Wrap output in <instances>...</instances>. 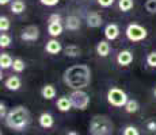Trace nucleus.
I'll return each instance as SVG.
<instances>
[{
	"mask_svg": "<svg viewBox=\"0 0 156 135\" xmlns=\"http://www.w3.org/2000/svg\"><path fill=\"white\" fill-rule=\"evenodd\" d=\"M125 35L130 42H141L148 37V31L139 23H130L125 30Z\"/></svg>",
	"mask_w": 156,
	"mask_h": 135,
	"instance_id": "423d86ee",
	"label": "nucleus"
},
{
	"mask_svg": "<svg viewBox=\"0 0 156 135\" xmlns=\"http://www.w3.org/2000/svg\"><path fill=\"white\" fill-rule=\"evenodd\" d=\"M11 0H0V5H5V4H8Z\"/></svg>",
	"mask_w": 156,
	"mask_h": 135,
	"instance_id": "f704fd0d",
	"label": "nucleus"
},
{
	"mask_svg": "<svg viewBox=\"0 0 156 135\" xmlns=\"http://www.w3.org/2000/svg\"><path fill=\"white\" fill-rule=\"evenodd\" d=\"M69 99H71L72 107L79 111H86L90 106V101H91L90 95L87 93L86 91H83V89L72 91V93L69 95Z\"/></svg>",
	"mask_w": 156,
	"mask_h": 135,
	"instance_id": "20e7f679",
	"label": "nucleus"
},
{
	"mask_svg": "<svg viewBox=\"0 0 156 135\" xmlns=\"http://www.w3.org/2000/svg\"><path fill=\"white\" fill-rule=\"evenodd\" d=\"M103 34L107 41H114L119 37V27L115 23H109V25L105 27Z\"/></svg>",
	"mask_w": 156,
	"mask_h": 135,
	"instance_id": "1a4fd4ad",
	"label": "nucleus"
},
{
	"mask_svg": "<svg viewBox=\"0 0 156 135\" xmlns=\"http://www.w3.org/2000/svg\"><path fill=\"white\" fill-rule=\"evenodd\" d=\"M64 53H65V56H67V57L76 58V57L80 56L82 50H80V47L77 46V45H68V46L64 49Z\"/></svg>",
	"mask_w": 156,
	"mask_h": 135,
	"instance_id": "aec40b11",
	"label": "nucleus"
},
{
	"mask_svg": "<svg viewBox=\"0 0 156 135\" xmlns=\"http://www.w3.org/2000/svg\"><path fill=\"white\" fill-rule=\"evenodd\" d=\"M38 123H40V126L42 128H50L55 124V119H53V116L49 112H44L38 118Z\"/></svg>",
	"mask_w": 156,
	"mask_h": 135,
	"instance_id": "dca6fc26",
	"label": "nucleus"
},
{
	"mask_svg": "<svg viewBox=\"0 0 156 135\" xmlns=\"http://www.w3.org/2000/svg\"><path fill=\"white\" fill-rule=\"evenodd\" d=\"M154 93H155V96H156V88H155V91H154Z\"/></svg>",
	"mask_w": 156,
	"mask_h": 135,
	"instance_id": "e433bc0d",
	"label": "nucleus"
},
{
	"mask_svg": "<svg viewBox=\"0 0 156 135\" xmlns=\"http://www.w3.org/2000/svg\"><path fill=\"white\" fill-rule=\"evenodd\" d=\"M107 101H109L110 106L117 107V108H121L125 107V104L128 103V95L122 91L121 88H117V86H113L107 91Z\"/></svg>",
	"mask_w": 156,
	"mask_h": 135,
	"instance_id": "39448f33",
	"label": "nucleus"
},
{
	"mask_svg": "<svg viewBox=\"0 0 156 135\" xmlns=\"http://www.w3.org/2000/svg\"><path fill=\"white\" fill-rule=\"evenodd\" d=\"M67 135H79V133H76V131H69Z\"/></svg>",
	"mask_w": 156,
	"mask_h": 135,
	"instance_id": "c9c22d12",
	"label": "nucleus"
},
{
	"mask_svg": "<svg viewBox=\"0 0 156 135\" xmlns=\"http://www.w3.org/2000/svg\"><path fill=\"white\" fill-rule=\"evenodd\" d=\"M144 7L148 14H156V0H147Z\"/></svg>",
	"mask_w": 156,
	"mask_h": 135,
	"instance_id": "bb28decb",
	"label": "nucleus"
},
{
	"mask_svg": "<svg viewBox=\"0 0 156 135\" xmlns=\"http://www.w3.org/2000/svg\"><path fill=\"white\" fill-rule=\"evenodd\" d=\"M10 45H11V37L8 34L2 32V35H0V47L5 49V47H8Z\"/></svg>",
	"mask_w": 156,
	"mask_h": 135,
	"instance_id": "a878e982",
	"label": "nucleus"
},
{
	"mask_svg": "<svg viewBox=\"0 0 156 135\" xmlns=\"http://www.w3.org/2000/svg\"><path fill=\"white\" fill-rule=\"evenodd\" d=\"M91 135H112L114 133V123L106 115H95L90 122Z\"/></svg>",
	"mask_w": 156,
	"mask_h": 135,
	"instance_id": "7ed1b4c3",
	"label": "nucleus"
},
{
	"mask_svg": "<svg viewBox=\"0 0 156 135\" xmlns=\"http://www.w3.org/2000/svg\"><path fill=\"white\" fill-rule=\"evenodd\" d=\"M62 81L72 91L84 89L91 83V69L86 64L72 65L62 73Z\"/></svg>",
	"mask_w": 156,
	"mask_h": 135,
	"instance_id": "f257e3e1",
	"label": "nucleus"
},
{
	"mask_svg": "<svg viewBox=\"0 0 156 135\" xmlns=\"http://www.w3.org/2000/svg\"><path fill=\"white\" fill-rule=\"evenodd\" d=\"M56 107L57 110L60 111V112H68V111H71L72 108V103H71V99L69 96H62V97H58L57 99V103H56Z\"/></svg>",
	"mask_w": 156,
	"mask_h": 135,
	"instance_id": "ddd939ff",
	"label": "nucleus"
},
{
	"mask_svg": "<svg viewBox=\"0 0 156 135\" xmlns=\"http://www.w3.org/2000/svg\"><path fill=\"white\" fill-rule=\"evenodd\" d=\"M60 0H40L41 4L46 5V7H55V5L58 4Z\"/></svg>",
	"mask_w": 156,
	"mask_h": 135,
	"instance_id": "c756f323",
	"label": "nucleus"
},
{
	"mask_svg": "<svg viewBox=\"0 0 156 135\" xmlns=\"http://www.w3.org/2000/svg\"><path fill=\"white\" fill-rule=\"evenodd\" d=\"M45 50H46V53L52 54V56H56V54H58L62 50V46L56 38H52L50 41L46 42V45H45Z\"/></svg>",
	"mask_w": 156,
	"mask_h": 135,
	"instance_id": "f8f14e48",
	"label": "nucleus"
},
{
	"mask_svg": "<svg viewBox=\"0 0 156 135\" xmlns=\"http://www.w3.org/2000/svg\"><path fill=\"white\" fill-rule=\"evenodd\" d=\"M80 26H82V22H80V19L77 16H75V15L67 16V19H65V29L67 30L76 31V30L80 29Z\"/></svg>",
	"mask_w": 156,
	"mask_h": 135,
	"instance_id": "4468645a",
	"label": "nucleus"
},
{
	"mask_svg": "<svg viewBox=\"0 0 156 135\" xmlns=\"http://www.w3.org/2000/svg\"><path fill=\"white\" fill-rule=\"evenodd\" d=\"M12 69H14V72H16V73H22V72L26 69L25 61H23V59H20V58H15L14 59V64H12Z\"/></svg>",
	"mask_w": 156,
	"mask_h": 135,
	"instance_id": "b1692460",
	"label": "nucleus"
},
{
	"mask_svg": "<svg viewBox=\"0 0 156 135\" xmlns=\"http://www.w3.org/2000/svg\"><path fill=\"white\" fill-rule=\"evenodd\" d=\"M12 64H14V59L10 54H7V53L0 54V68H2V70L12 68Z\"/></svg>",
	"mask_w": 156,
	"mask_h": 135,
	"instance_id": "6ab92c4d",
	"label": "nucleus"
},
{
	"mask_svg": "<svg viewBox=\"0 0 156 135\" xmlns=\"http://www.w3.org/2000/svg\"><path fill=\"white\" fill-rule=\"evenodd\" d=\"M122 135H140V131L137 130V127H134V126H126V127L124 128Z\"/></svg>",
	"mask_w": 156,
	"mask_h": 135,
	"instance_id": "cd10ccee",
	"label": "nucleus"
},
{
	"mask_svg": "<svg viewBox=\"0 0 156 135\" xmlns=\"http://www.w3.org/2000/svg\"><path fill=\"white\" fill-rule=\"evenodd\" d=\"M41 95H42V97L45 100H52V99L56 97L57 92H56V88L52 84H46V85H44L42 89H41Z\"/></svg>",
	"mask_w": 156,
	"mask_h": 135,
	"instance_id": "f3484780",
	"label": "nucleus"
},
{
	"mask_svg": "<svg viewBox=\"0 0 156 135\" xmlns=\"http://www.w3.org/2000/svg\"><path fill=\"white\" fill-rule=\"evenodd\" d=\"M5 126L14 131H23L30 124L31 115L30 111L25 106H16L11 111H8L5 116Z\"/></svg>",
	"mask_w": 156,
	"mask_h": 135,
	"instance_id": "f03ea898",
	"label": "nucleus"
},
{
	"mask_svg": "<svg viewBox=\"0 0 156 135\" xmlns=\"http://www.w3.org/2000/svg\"><path fill=\"white\" fill-rule=\"evenodd\" d=\"M7 107H5V104L3 103V101H0V118L2 119H5V116H7Z\"/></svg>",
	"mask_w": 156,
	"mask_h": 135,
	"instance_id": "2f4dec72",
	"label": "nucleus"
},
{
	"mask_svg": "<svg viewBox=\"0 0 156 135\" xmlns=\"http://www.w3.org/2000/svg\"><path fill=\"white\" fill-rule=\"evenodd\" d=\"M103 25V19L98 12H90L87 15V26L90 29H98Z\"/></svg>",
	"mask_w": 156,
	"mask_h": 135,
	"instance_id": "9d476101",
	"label": "nucleus"
},
{
	"mask_svg": "<svg viewBox=\"0 0 156 135\" xmlns=\"http://www.w3.org/2000/svg\"><path fill=\"white\" fill-rule=\"evenodd\" d=\"M62 30H64V26H62L61 22L57 23H48V32L52 38H57L62 34Z\"/></svg>",
	"mask_w": 156,
	"mask_h": 135,
	"instance_id": "2eb2a0df",
	"label": "nucleus"
},
{
	"mask_svg": "<svg viewBox=\"0 0 156 135\" xmlns=\"http://www.w3.org/2000/svg\"><path fill=\"white\" fill-rule=\"evenodd\" d=\"M40 38V29L38 26H27L22 32H20V39L25 42H34Z\"/></svg>",
	"mask_w": 156,
	"mask_h": 135,
	"instance_id": "0eeeda50",
	"label": "nucleus"
},
{
	"mask_svg": "<svg viewBox=\"0 0 156 135\" xmlns=\"http://www.w3.org/2000/svg\"><path fill=\"white\" fill-rule=\"evenodd\" d=\"M48 22L49 23H57V22H61V16H60L58 14H52L49 16V19H48Z\"/></svg>",
	"mask_w": 156,
	"mask_h": 135,
	"instance_id": "473e14b6",
	"label": "nucleus"
},
{
	"mask_svg": "<svg viewBox=\"0 0 156 135\" xmlns=\"http://www.w3.org/2000/svg\"><path fill=\"white\" fill-rule=\"evenodd\" d=\"M10 19H8L7 16H0V31L2 32H5L10 30Z\"/></svg>",
	"mask_w": 156,
	"mask_h": 135,
	"instance_id": "393cba45",
	"label": "nucleus"
},
{
	"mask_svg": "<svg viewBox=\"0 0 156 135\" xmlns=\"http://www.w3.org/2000/svg\"><path fill=\"white\" fill-rule=\"evenodd\" d=\"M26 10V4L23 0H14L11 3V12L15 14V15H19L22 14L23 11Z\"/></svg>",
	"mask_w": 156,
	"mask_h": 135,
	"instance_id": "412c9836",
	"label": "nucleus"
},
{
	"mask_svg": "<svg viewBox=\"0 0 156 135\" xmlns=\"http://www.w3.org/2000/svg\"><path fill=\"white\" fill-rule=\"evenodd\" d=\"M134 5V0H118V8L122 12H129Z\"/></svg>",
	"mask_w": 156,
	"mask_h": 135,
	"instance_id": "5701e85b",
	"label": "nucleus"
},
{
	"mask_svg": "<svg viewBox=\"0 0 156 135\" xmlns=\"http://www.w3.org/2000/svg\"><path fill=\"white\" fill-rule=\"evenodd\" d=\"M147 128H148L149 131H152V133H155L156 131V122H148V124H147Z\"/></svg>",
	"mask_w": 156,
	"mask_h": 135,
	"instance_id": "72a5a7b5",
	"label": "nucleus"
},
{
	"mask_svg": "<svg viewBox=\"0 0 156 135\" xmlns=\"http://www.w3.org/2000/svg\"><path fill=\"white\" fill-rule=\"evenodd\" d=\"M124 108H125V111H126L128 113H136L137 111H139V108H140V104H139V101L134 100V99H129L128 103L125 104Z\"/></svg>",
	"mask_w": 156,
	"mask_h": 135,
	"instance_id": "4be33fe9",
	"label": "nucleus"
},
{
	"mask_svg": "<svg viewBox=\"0 0 156 135\" xmlns=\"http://www.w3.org/2000/svg\"><path fill=\"white\" fill-rule=\"evenodd\" d=\"M133 62V53L130 50H121L117 54V64L121 66H128Z\"/></svg>",
	"mask_w": 156,
	"mask_h": 135,
	"instance_id": "6e6552de",
	"label": "nucleus"
},
{
	"mask_svg": "<svg viewBox=\"0 0 156 135\" xmlns=\"http://www.w3.org/2000/svg\"><path fill=\"white\" fill-rule=\"evenodd\" d=\"M97 54L99 57H107L110 54V50H112V47H110L109 42L107 41H101L97 45Z\"/></svg>",
	"mask_w": 156,
	"mask_h": 135,
	"instance_id": "a211bd4d",
	"label": "nucleus"
},
{
	"mask_svg": "<svg viewBox=\"0 0 156 135\" xmlns=\"http://www.w3.org/2000/svg\"><path fill=\"white\" fill-rule=\"evenodd\" d=\"M97 2H98V4H99L101 7L107 8V7H110V5H113L115 0H97Z\"/></svg>",
	"mask_w": 156,
	"mask_h": 135,
	"instance_id": "7c9ffc66",
	"label": "nucleus"
},
{
	"mask_svg": "<svg viewBox=\"0 0 156 135\" xmlns=\"http://www.w3.org/2000/svg\"><path fill=\"white\" fill-rule=\"evenodd\" d=\"M147 64L151 68H156V52H151L147 56Z\"/></svg>",
	"mask_w": 156,
	"mask_h": 135,
	"instance_id": "c85d7f7f",
	"label": "nucleus"
},
{
	"mask_svg": "<svg viewBox=\"0 0 156 135\" xmlns=\"http://www.w3.org/2000/svg\"><path fill=\"white\" fill-rule=\"evenodd\" d=\"M4 86L8 89V91L16 92V91H19L20 86H22V81H20V79L18 76H10L7 80H5Z\"/></svg>",
	"mask_w": 156,
	"mask_h": 135,
	"instance_id": "9b49d317",
	"label": "nucleus"
}]
</instances>
